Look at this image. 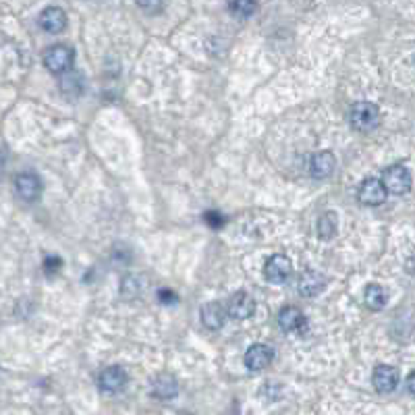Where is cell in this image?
<instances>
[{
  "instance_id": "cell-1",
  "label": "cell",
  "mask_w": 415,
  "mask_h": 415,
  "mask_svg": "<svg viewBox=\"0 0 415 415\" xmlns=\"http://www.w3.org/2000/svg\"><path fill=\"white\" fill-rule=\"evenodd\" d=\"M349 123L355 131L368 133L380 125V111L372 102H355L349 109Z\"/></svg>"
},
{
  "instance_id": "cell-23",
  "label": "cell",
  "mask_w": 415,
  "mask_h": 415,
  "mask_svg": "<svg viewBox=\"0 0 415 415\" xmlns=\"http://www.w3.org/2000/svg\"><path fill=\"white\" fill-rule=\"evenodd\" d=\"M58 268H61V258L52 256V258L46 260V272H54V270H58Z\"/></svg>"
},
{
  "instance_id": "cell-19",
  "label": "cell",
  "mask_w": 415,
  "mask_h": 415,
  "mask_svg": "<svg viewBox=\"0 0 415 415\" xmlns=\"http://www.w3.org/2000/svg\"><path fill=\"white\" fill-rule=\"evenodd\" d=\"M339 230V218L335 212H326L318 218V235L320 239H333Z\"/></svg>"
},
{
  "instance_id": "cell-5",
  "label": "cell",
  "mask_w": 415,
  "mask_h": 415,
  "mask_svg": "<svg viewBox=\"0 0 415 415\" xmlns=\"http://www.w3.org/2000/svg\"><path fill=\"white\" fill-rule=\"evenodd\" d=\"M15 191L23 202H36L42 195V179L36 173H19L15 177Z\"/></svg>"
},
{
  "instance_id": "cell-21",
  "label": "cell",
  "mask_w": 415,
  "mask_h": 415,
  "mask_svg": "<svg viewBox=\"0 0 415 415\" xmlns=\"http://www.w3.org/2000/svg\"><path fill=\"white\" fill-rule=\"evenodd\" d=\"M206 221H208V225H210V227H223V223H225V221H223V216H221V214H218V212H208V214H206Z\"/></svg>"
},
{
  "instance_id": "cell-2",
  "label": "cell",
  "mask_w": 415,
  "mask_h": 415,
  "mask_svg": "<svg viewBox=\"0 0 415 415\" xmlns=\"http://www.w3.org/2000/svg\"><path fill=\"white\" fill-rule=\"evenodd\" d=\"M73 61H75V52L71 46H65V44H56L44 52V65L54 75L69 73L73 67Z\"/></svg>"
},
{
  "instance_id": "cell-18",
  "label": "cell",
  "mask_w": 415,
  "mask_h": 415,
  "mask_svg": "<svg viewBox=\"0 0 415 415\" xmlns=\"http://www.w3.org/2000/svg\"><path fill=\"white\" fill-rule=\"evenodd\" d=\"M61 92L69 98H77L83 92V77L77 71H69L61 79Z\"/></svg>"
},
{
  "instance_id": "cell-10",
  "label": "cell",
  "mask_w": 415,
  "mask_h": 415,
  "mask_svg": "<svg viewBox=\"0 0 415 415\" xmlns=\"http://www.w3.org/2000/svg\"><path fill=\"white\" fill-rule=\"evenodd\" d=\"M39 27L48 34H61L67 27V13L61 6H46L39 13Z\"/></svg>"
},
{
  "instance_id": "cell-13",
  "label": "cell",
  "mask_w": 415,
  "mask_h": 415,
  "mask_svg": "<svg viewBox=\"0 0 415 415\" xmlns=\"http://www.w3.org/2000/svg\"><path fill=\"white\" fill-rule=\"evenodd\" d=\"M372 382H374V388L378 392H392L397 386H399V370L395 366H376L374 374H372Z\"/></svg>"
},
{
  "instance_id": "cell-4",
  "label": "cell",
  "mask_w": 415,
  "mask_h": 415,
  "mask_svg": "<svg viewBox=\"0 0 415 415\" xmlns=\"http://www.w3.org/2000/svg\"><path fill=\"white\" fill-rule=\"evenodd\" d=\"M293 274V264L287 256L283 254H274L266 260L264 264V276L268 283L272 285H283L291 278Z\"/></svg>"
},
{
  "instance_id": "cell-12",
  "label": "cell",
  "mask_w": 415,
  "mask_h": 415,
  "mask_svg": "<svg viewBox=\"0 0 415 415\" xmlns=\"http://www.w3.org/2000/svg\"><path fill=\"white\" fill-rule=\"evenodd\" d=\"M127 380H129L127 372L120 366H109L98 376V388L104 390V392H118V390L125 388Z\"/></svg>"
},
{
  "instance_id": "cell-7",
  "label": "cell",
  "mask_w": 415,
  "mask_h": 415,
  "mask_svg": "<svg viewBox=\"0 0 415 415\" xmlns=\"http://www.w3.org/2000/svg\"><path fill=\"white\" fill-rule=\"evenodd\" d=\"M278 326L285 333L291 335H303L307 330V320L302 314V309H297L295 305H287L278 311Z\"/></svg>"
},
{
  "instance_id": "cell-16",
  "label": "cell",
  "mask_w": 415,
  "mask_h": 415,
  "mask_svg": "<svg viewBox=\"0 0 415 415\" xmlns=\"http://www.w3.org/2000/svg\"><path fill=\"white\" fill-rule=\"evenodd\" d=\"M151 392H154V397H158L162 401H171L179 395V382L171 374H160L151 382Z\"/></svg>"
},
{
  "instance_id": "cell-9",
  "label": "cell",
  "mask_w": 415,
  "mask_h": 415,
  "mask_svg": "<svg viewBox=\"0 0 415 415\" xmlns=\"http://www.w3.org/2000/svg\"><path fill=\"white\" fill-rule=\"evenodd\" d=\"M227 311L228 316L235 318V320H247V318H252L256 314V302H254V297L249 293L237 291L228 299Z\"/></svg>"
},
{
  "instance_id": "cell-14",
  "label": "cell",
  "mask_w": 415,
  "mask_h": 415,
  "mask_svg": "<svg viewBox=\"0 0 415 415\" xmlns=\"http://www.w3.org/2000/svg\"><path fill=\"white\" fill-rule=\"evenodd\" d=\"M199 316H202V324H204L208 330H221V328L225 326V322H227L228 311L221 305V303L212 302L206 303V305L202 307Z\"/></svg>"
},
{
  "instance_id": "cell-17",
  "label": "cell",
  "mask_w": 415,
  "mask_h": 415,
  "mask_svg": "<svg viewBox=\"0 0 415 415\" xmlns=\"http://www.w3.org/2000/svg\"><path fill=\"white\" fill-rule=\"evenodd\" d=\"M364 302H366V305H368L370 309L378 311V309H382V307L388 303V293H386L384 287L372 283V285H368L366 291H364Z\"/></svg>"
},
{
  "instance_id": "cell-22",
  "label": "cell",
  "mask_w": 415,
  "mask_h": 415,
  "mask_svg": "<svg viewBox=\"0 0 415 415\" xmlns=\"http://www.w3.org/2000/svg\"><path fill=\"white\" fill-rule=\"evenodd\" d=\"M158 297H160V303H175L177 302V295L168 289H160L158 291Z\"/></svg>"
},
{
  "instance_id": "cell-24",
  "label": "cell",
  "mask_w": 415,
  "mask_h": 415,
  "mask_svg": "<svg viewBox=\"0 0 415 415\" xmlns=\"http://www.w3.org/2000/svg\"><path fill=\"white\" fill-rule=\"evenodd\" d=\"M407 388H409V392L415 397V372H411L409 378H407Z\"/></svg>"
},
{
  "instance_id": "cell-11",
  "label": "cell",
  "mask_w": 415,
  "mask_h": 415,
  "mask_svg": "<svg viewBox=\"0 0 415 415\" xmlns=\"http://www.w3.org/2000/svg\"><path fill=\"white\" fill-rule=\"evenodd\" d=\"M335 166H337V158H335L333 151H318L309 160V175L314 179H320L322 181V179H328L335 173Z\"/></svg>"
},
{
  "instance_id": "cell-20",
  "label": "cell",
  "mask_w": 415,
  "mask_h": 415,
  "mask_svg": "<svg viewBox=\"0 0 415 415\" xmlns=\"http://www.w3.org/2000/svg\"><path fill=\"white\" fill-rule=\"evenodd\" d=\"M228 11L235 13L237 17H249L258 11V4L256 2H230Z\"/></svg>"
},
{
  "instance_id": "cell-8",
  "label": "cell",
  "mask_w": 415,
  "mask_h": 415,
  "mask_svg": "<svg viewBox=\"0 0 415 415\" xmlns=\"http://www.w3.org/2000/svg\"><path fill=\"white\" fill-rule=\"evenodd\" d=\"M357 197L366 206H380V204H384V199H386V187H384L382 179H376V177L364 179L359 189H357Z\"/></svg>"
},
{
  "instance_id": "cell-3",
  "label": "cell",
  "mask_w": 415,
  "mask_h": 415,
  "mask_svg": "<svg viewBox=\"0 0 415 415\" xmlns=\"http://www.w3.org/2000/svg\"><path fill=\"white\" fill-rule=\"evenodd\" d=\"M382 183H384V187H386L388 193L403 195V193H407V191L411 189L414 179H411V173H409L407 166H403V164H392V166H388V168L382 173Z\"/></svg>"
},
{
  "instance_id": "cell-15",
  "label": "cell",
  "mask_w": 415,
  "mask_h": 415,
  "mask_svg": "<svg viewBox=\"0 0 415 415\" xmlns=\"http://www.w3.org/2000/svg\"><path fill=\"white\" fill-rule=\"evenodd\" d=\"M324 287H326V276L316 270H305L299 276V285H297L303 297H314V295L322 293Z\"/></svg>"
},
{
  "instance_id": "cell-6",
  "label": "cell",
  "mask_w": 415,
  "mask_h": 415,
  "mask_svg": "<svg viewBox=\"0 0 415 415\" xmlns=\"http://www.w3.org/2000/svg\"><path fill=\"white\" fill-rule=\"evenodd\" d=\"M272 359H274V351L264 342H256L245 351V366L249 372H262L272 364Z\"/></svg>"
}]
</instances>
